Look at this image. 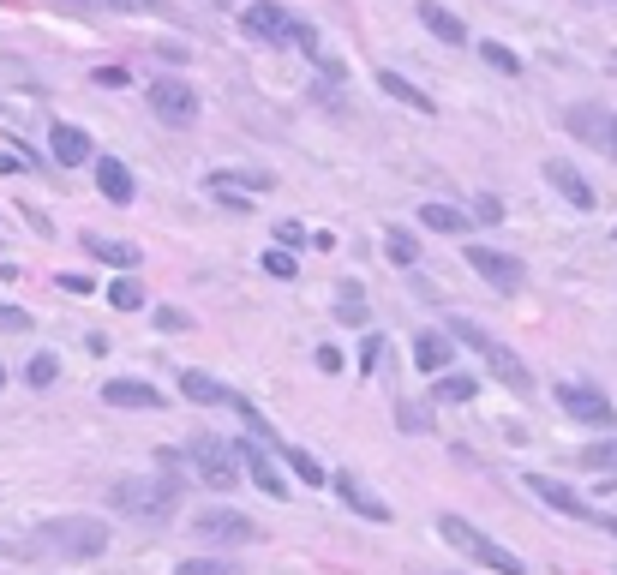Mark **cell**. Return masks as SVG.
I'll list each match as a JSON object with an SVG mask.
<instances>
[{"label": "cell", "mask_w": 617, "mask_h": 575, "mask_svg": "<svg viewBox=\"0 0 617 575\" xmlns=\"http://www.w3.org/2000/svg\"><path fill=\"white\" fill-rule=\"evenodd\" d=\"M180 492H186L180 468H162V474H132V480H114V486H108V504H114L120 516L162 522V516H174V510H180Z\"/></svg>", "instance_id": "cell-1"}, {"label": "cell", "mask_w": 617, "mask_h": 575, "mask_svg": "<svg viewBox=\"0 0 617 575\" xmlns=\"http://www.w3.org/2000/svg\"><path fill=\"white\" fill-rule=\"evenodd\" d=\"M30 546L54 552L66 564H90V558L108 552V522H96V516H48V522L30 528Z\"/></svg>", "instance_id": "cell-2"}, {"label": "cell", "mask_w": 617, "mask_h": 575, "mask_svg": "<svg viewBox=\"0 0 617 575\" xmlns=\"http://www.w3.org/2000/svg\"><path fill=\"white\" fill-rule=\"evenodd\" d=\"M438 540L444 546H456L468 564H486L492 575H528V564L510 552V546H498L492 534H480L474 522H462V516H438Z\"/></svg>", "instance_id": "cell-3"}, {"label": "cell", "mask_w": 617, "mask_h": 575, "mask_svg": "<svg viewBox=\"0 0 617 575\" xmlns=\"http://www.w3.org/2000/svg\"><path fill=\"white\" fill-rule=\"evenodd\" d=\"M450 342H462V348H474V354L486 360V372H492L498 384H510L516 396H528V390H534V372L522 366V354H516V348H504L498 336H486L480 324H456V330H450Z\"/></svg>", "instance_id": "cell-4"}, {"label": "cell", "mask_w": 617, "mask_h": 575, "mask_svg": "<svg viewBox=\"0 0 617 575\" xmlns=\"http://www.w3.org/2000/svg\"><path fill=\"white\" fill-rule=\"evenodd\" d=\"M186 462L198 468V480H204L210 492H234V480H240L234 444H228V438H216V432H192V444H186Z\"/></svg>", "instance_id": "cell-5"}, {"label": "cell", "mask_w": 617, "mask_h": 575, "mask_svg": "<svg viewBox=\"0 0 617 575\" xmlns=\"http://www.w3.org/2000/svg\"><path fill=\"white\" fill-rule=\"evenodd\" d=\"M558 408H564V420L594 426V432H612V426H617L612 396H600L594 384H558Z\"/></svg>", "instance_id": "cell-6"}, {"label": "cell", "mask_w": 617, "mask_h": 575, "mask_svg": "<svg viewBox=\"0 0 617 575\" xmlns=\"http://www.w3.org/2000/svg\"><path fill=\"white\" fill-rule=\"evenodd\" d=\"M192 534L198 540H216V546H252L264 528L252 522V516H240V510H228V504H216V510H204V516H192Z\"/></svg>", "instance_id": "cell-7"}, {"label": "cell", "mask_w": 617, "mask_h": 575, "mask_svg": "<svg viewBox=\"0 0 617 575\" xmlns=\"http://www.w3.org/2000/svg\"><path fill=\"white\" fill-rule=\"evenodd\" d=\"M240 24H246V36L276 42V48H288V42L300 36V18H294L288 6H276V0H252V6L240 12Z\"/></svg>", "instance_id": "cell-8"}, {"label": "cell", "mask_w": 617, "mask_h": 575, "mask_svg": "<svg viewBox=\"0 0 617 575\" xmlns=\"http://www.w3.org/2000/svg\"><path fill=\"white\" fill-rule=\"evenodd\" d=\"M150 114H156L162 126H192V120H198V90L180 84V78H156V84H150Z\"/></svg>", "instance_id": "cell-9"}, {"label": "cell", "mask_w": 617, "mask_h": 575, "mask_svg": "<svg viewBox=\"0 0 617 575\" xmlns=\"http://www.w3.org/2000/svg\"><path fill=\"white\" fill-rule=\"evenodd\" d=\"M468 270H474V276H486L498 294H516V288H522V276H528V270H522V258H516V252H498V246H468Z\"/></svg>", "instance_id": "cell-10"}, {"label": "cell", "mask_w": 617, "mask_h": 575, "mask_svg": "<svg viewBox=\"0 0 617 575\" xmlns=\"http://www.w3.org/2000/svg\"><path fill=\"white\" fill-rule=\"evenodd\" d=\"M528 492L546 504V510H558V516H570V522H600V510L582 498V492H570L564 480H552V474H528Z\"/></svg>", "instance_id": "cell-11"}, {"label": "cell", "mask_w": 617, "mask_h": 575, "mask_svg": "<svg viewBox=\"0 0 617 575\" xmlns=\"http://www.w3.org/2000/svg\"><path fill=\"white\" fill-rule=\"evenodd\" d=\"M234 462L246 468V480H252L264 498H288V480H282V468H276V456H270L264 444H252V438H246V444H234Z\"/></svg>", "instance_id": "cell-12"}, {"label": "cell", "mask_w": 617, "mask_h": 575, "mask_svg": "<svg viewBox=\"0 0 617 575\" xmlns=\"http://www.w3.org/2000/svg\"><path fill=\"white\" fill-rule=\"evenodd\" d=\"M564 126H570L582 144H594V150H612V138H617V114L600 108V102H576V108L564 114Z\"/></svg>", "instance_id": "cell-13"}, {"label": "cell", "mask_w": 617, "mask_h": 575, "mask_svg": "<svg viewBox=\"0 0 617 575\" xmlns=\"http://www.w3.org/2000/svg\"><path fill=\"white\" fill-rule=\"evenodd\" d=\"M330 480H336V492H342V504H348L354 516H366V522H378V528H384V522H396V516H390V504H384L378 492H366V480H360L354 468H336Z\"/></svg>", "instance_id": "cell-14"}, {"label": "cell", "mask_w": 617, "mask_h": 575, "mask_svg": "<svg viewBox=\"0 0 617 575\" xmlns=\"http://www.w3.org/2000/svg\"><path fill=\"white\" fill-rule=\"evenodd\" d=\"M48 150H54L60 168H84V162H90V132L72 126V120H54V126H48Z\"/></svg>", "instance_id": "cell-15"}, {"label": "cell", "mask_w": 617, "mask_h": 575, "mask_svg": "<svg viewBox=\"0 0 617 575\" xmlns=\"http://www.w3.org/2000/svg\"><path fill=\"white\" fill-rule=\"evenodd\" d=\"M102 402H108V408H144V414H150V408H162V390L144 384V378H108V384H102Z\"/></svg>", "instance_id": "cell-16"}, {"label": "cell", "mask_w": 617, "mask_h": 575, "mask_svg": "<svg viewBox=\"0 0 617 575\" xmlns=\"http://www.w3.org/2000/svg\"><path fill=\"white\" fill-rule=\"evenodd\" d=\"M90 162H96V192H102L108 204H132V192H138V186H132V168H126L120 156H90Z\"/></svg>", "instance_id": "cell-17"}, {"label": "cell", "mask_w": 617, "mask_h": 575, "mask_svg": "<svg viewBox=\"0 0 617 575\" xmlns=\"http://www.w3.org/2000/svg\"><path fill=\"white\" fill-rule=\"evenodd\" d=\"M180 396H186L192 408H228V396H234V390H228L222 378H210V372L186 366V372H180Z\"/></svg>", "instance_id": "cell-18"}, {"label": "cell", "mask_w": 617, "mask_h": 575, "mask_svg": "<svg viewBox=\"0 0 617 575\" xmlns=\"http://www.w3.org/2000/svg\"><path fill=\"white\" fill-rule=\"evenodd\" d=\"M546 180H552V186H558L576 210H594V204H600V198H594V186L582 180V168H570L564 156H552V162H546Z\"/></svg>", "instance_id": "cell-19"}, {"label": "cell", "mask_w": 617, "mask_h": 575, "mask_svg": "<svg viewBox=\"0 0 617 575\" xmlns=\"http://www.w3.org/2000/svg\"><path fill=\"white\" fill-rule=\"evenodd\" d=\"M450 360H456V342L444 336V330H426V336H414V366L420 372H450Z\"/></svg>", "instance_id": "cell-20"}, {"label": "cell", "mask_w": 617, "mask_h": 575, "mask_svg": "<svg viewBox=\"0 0 617 575\" xmlns=\"http://www.w3.org/2000/svg\"><path fill=\"white\" fill-rule=\"evenodd\" d=\"M420 24H426L438 42H450V48H462V42H468V24H462L450 6H438V0H420Z\"/></svg>", "instance_id": "cell-21"}, {"label": "cell", "mask_w": 617, "mask_h": 575, "mask_svg": "<svg viewBox=\"0 0 617 575\" xmlns=\"http://www.w3.org/2000/svg\"><path fill=\"white\" fill-rule=\"evenodd\" d=\"M84 252L96 258V264H114V270H138V246L132 240H108V234H84Z\"/></svg>", "instance_id": "cell-22"}, {"label": "cell", "mask_w": 617, "mask_h": 575, "mask_svg": "<svg viewBox=\"0 0 617 575\" xmlns=\"http://www.w3.org/2000/svg\"><path fill=\"white\" fill-rule=\"evenodd\" d=\"M474 396H480V384H474L468 372H438V378H432V402H438V408H462V402H474Z\"/></svg>", "instance_id": "cell-23"}, {"label": "cell", "mask_w": 617, "mask_h": 575, "mask_svg": "<svg viewBox=\"0 0 617 575\" xmlns=\"http://www.w3.org/2000/svg\"><path fill=\"white\" fill-rule=\"evenodd\" d=\"M378 90H384V96H396L402 108H420V114H438V102H432V96H426L420 84H408L402 72H378Z\"/></svg>", "instance_id": "cell-24"}, {"label": "cell", "mask_w": 617, "mask_h": 575, "mask_svg": "<svg viewBox=\"0 0 617 575\" xmlns=\"http://www.w3.org/2000/svg\"><path fill=\"white\" fill-rule=\"evenodd\" d=\"M276 456H282V462H288V468H294L306 486H324V480H330V468H324L312 450H300V444H276Z\"/></svg>", "instance_id": "cell-25"}, {"label": "cell", "mask_w": 617, "mask_h": 575, "mask_svg": "<svg viewBox=\"0 0 617 575\" xmlns=\"http://www.w3.org/2000/svg\"><path fill=\"white\" fill-rule=\"evenodd\" d=\"M420 228H432V234H462L468 216H462L456 204H420Z\"/></svg>", "instance_id": "cell-26"}, {"label": "cell", "mask_w": 617, "mask_h": 575, "mask_svg": "<svg viewBox=\"0 0 617 575\" xmlns=\"http://www.w3.org/2000/svg\"><path fill=\"white\" fill-rule=\"evenodd\" d=\"M384 252H390V264H402V270H414V264H420V246H414V234H408V228H384Z\"/></svg>", "instance_id": "cell-27"}, {"label": "cell", "mask_w": 617, "mask_h": 575, "mask_svg": "<svg viewBox=\"0 0 617 575\" xmlns=\"http://www.w3.org/2000/svg\"><path fill=\"white\" fill-rule=\"evenodd\" d=\"M108 306H114V312H138V306H144V282H138V276H114V282H108Z\"/></svg>", "instance_id": "cell-28"}, {"label": "cell", "mask_w": 617, "mask_h": 575, "mask_svg": "<svg viewBox=\"0 0 617 575\" xmlns=\"http://www.w3.org/2000/svg\"><path fill=\"white\" fill-rule=\"evenodd\" d=\"M336 312H342V324H372V318H366V294H360V282H342Z\"/></svg>", "instance_id": "cell-29"}, {"label": "cell", "mask_w": 617, "mask_h": 575, "mask_svg": "<svg viewBox=\"0 0 617 575\" xmlns=\"http://www.w3.org/2000/svg\"><path fill=\"white\" fill-rule=\"evenodd\" d=\"M54 378H60V360H54V354H30V360H24V384H30V390H48Z\"/></svg>", "instance_id": "cell-30"}, {"label": "cell", "mask_w": 617, "mask_h": 575, "mask_svg": "<svg viewBox=\"0 0 617 575\" xmlns=\"http://www.w3.org/2000/svg\"><path fill=\"white\" fill-rule=\"evenodd\" d=\"M480 60H486L492 72H504V78H516V72H522V54H510L504 42H480Z\"/></svg>", "instance_id": "cell-31"}, {"label": "cell", "mask_w": 617, "mask_h": 575, "mask_svg": "<svg viewBox=\"0 0 617 575\" xmlns=\"http://www.w3.org/2000/svg\"><path fill=\"white\" fill-rule=\"evenodd\" d=\"M174 575H246V570L228 564V558H186V564H174Z\"/></svg>", "instance_id": "cell-32"}, {"label": "cell", "mask_w": 617, "mask_h": 575, "mask_svg": "<svg viewBox=\"0 0 617 575\" xmlns=\"http://www.w3.org/2000/svg\"><path fill=\"white\" fill-rule=\"evenodd\" d=\"M264 276H276V282H294V276H300V264H294V252H282V246H270V252H264Z\"/></svg>", "instance_id": "cell-33"}, {"label": "cell", "mask_w": 617, "mask_h": 575, "mask_svg": "<svg viewBox=\"0 0 617 575\" xmlns=\"http://www.w3.org/2000/svg\"><path fill=\"white\" fill-rule=\"evenodd\" d=\"M582 468H600V474H617V438H606V444H588V450H582Z\"/></svg>", "instance_id": "cell-34"}, {"label": "cell", "mask_w": 617, "mask_h": 575, "mask_svg": "<svg viewBox=\"0 0 617 575\" xmlns=\"http://www.w3.org/2000/svg\"><path fill=\"white\" fill-rule=\"evenodd\" d=\"M156 330H162V336H180V330H192V318H186L180 306H156Z\"/></svg>", "instance_id": "cell-35"}, {"label": "cell", "mask_w": 617, "mask_h": 575, "mask_svg": "<svg viewBox=\"0 0 617 575\" xmlns=\"http://www.w3.org/2000/svg\"><path fill=\"white\" fill-rule=\"evenodd\" d=\"M30 324H36V318H30L24 306H6V300H0V330H6V336H18V330H30Z\"/></svg>", "instance_id": "cell-36"}, {"label": "cell", "mask_w": 617, "mask_h": 575, "mask_svg": "<svg viewBox=\"0 0 617 575\" xmlns=\"http://www.w3.org/2000/svg\"><path fill=\"white\" fill-rule=\"evenodd\" d=\"M276 240H282V252L306 246V222H276Z\"/></svg>", "instance_id": "cell-37"}, {"label": "cell", "mask_w": 617, "mask_h": 575, "mask_svg": "<svg viewBox=\"0 0 617 575\" xmlns=\"http://www.w3.org/2000/svg\"><path fill=\"white\" fill-rule=\"evenodd\" d=\"M96 84H102V90H120V84H132V72H126V66H96Z\"/></svg>", "instance_id": "cell-38"}, {"label": "cell", "mask_w": 617, "mask_h": 575, "mask_svg": "<svg viewBox=\"0 0 617 575\" xmlns=\"http://www.w3.org/2000/svg\"><path fill=\"white\" fill-rule=\"evenodd\" d=\"M60 288H66V294H96V276H78V270H60Z\"/></svg>", "instance_id": "cell-39"}, {"label": "cell", "mask_w": 617, "mask_h": 575, "mask_svg": "<svg viewBox=\"0 0 617 575\" xmlns=\"http://www.w3.org/2000/svg\"><path fill=\"white\" fill-rule=\"evenodd\" d=\"M378 360H384V336H366V342H360V372H372Z\"/></svg>", "instance_id": "cell-40"}, {"label": "cell", "mask_w": 617, "mask_h": 575, "mask_svg": "<svg viewBox=\"0 0 617 575\" xmlns=\"http://www.w3.org/2000/svg\"><path fill=\"white\" fill-rule=\"evenodd\" d=\"M396 426H402V432H426V426H432V420H426V414H420V408H396Z\"/></svg>", "instance_id": "cell-41"}, {"label": "cell", "mask_w": 617, "mask_h": 575, "mask_svg": "<svg viewBox=\"0 0 617 575\" xmlns=\"http://www.w3.org/2000/svg\"><path fill=\"white\" fill-rule=\"evenodd\" d=\"M318 372H342V348L324 342V348H318Z\"/></svg>", "instance_id": "cell-42"}, {"label": "cell", "mask_w": 617, "mask_h": 575, "mask_svg": "<svg viewBox=\"0 0 617 575\" xmlns=\"http://www.w3.org/2000/svg\"><path fill=\"white\" fill-rule=\"evenodd\" d=\"M474 216H480V222H498V216H504V204H498V198H480V204H474Z\"/></svg>", "instance_id": "cell-43"}, {"label": "cell", "mask_w": 617, "mask_h": 575, "mask_svg": "<svg viewBox=\"0 0 617 575\" xmlns=\"http://www.w3.org/2000/svg\"><path fill=\"white\" fill-rule=\"evenodd\" d=\"M108 6H120V12H150L156 0H108Z\"/></svg>", "instance_id": "cell-44"}, {"label": "cell", "mask_w": 617, "mask_h": 575, "mask_svg": "<svg viewBox=\"0 0 617 575\" xmlns=\"http://www.w3.org/2000/svg\"><path fill=\"white\" fill-rule=\"evenodd\" d=\"M24 168V156H0V174H18Z\"/></svg>", "instance_id": "cell-45"}, {"label": "cell", "mask_w": 617, "mask_h": 575, "mask_svg": "<svg viewBox=\"0 0 617 575\" xmlns=\"http://www.w3.org/2000/svg\"><path fill=\"white\" fill-rule=\"evenodd\" d=\"M60 6H72V12H90V6H96V0H60Z\"/></svg>", "instance_id": "cell-46"}, {"label": "cell", "mask_w": 617, "mask_h": 575, "mask_svg": "<svg viewBox=\"0 0 617 575\" xmlns=\"http://www.w3.org/2000/svg\"><path fill=\"white\" fill-rule=\"evenodd\" d=\"M594 528H606V534H617V516H600V522H594Z\"/></svg>", "instance_id": "cell-47"}, {"label": "cell", "mask_w": 617, "mask_h": 575, "mask_svg": "<svg viewBox=\"0 0 617 575\" xmlns=\"http://www.w3.org/2000/svg\"><path fill=\"white\" fill-rule=\"evenodd\" d=\"M0 558H18V546H12V540H0Z\"/></svg>", "instance_id": "cell-48"}, {"label": "cell", "mask_w": 617, "mask_h": 575, "mask_svg": "<svg viewBox=\"0 0 617 575\" xmlns=\"http://www.w3.org/2000/svg\"><path fill=\"white\" fill-rule=\"evenodd\" d=\"M606 156H617V138H612V150H606Z\"/></svg>", "instance_id": "cell-49"}, {"label": "cell", "mask_w": 617, "mask_h": 575, "mask_svg": "<svg viewBox=\"0 0 617 575\" xmlns=\"http://www.w3.org/2000/svg\"><path fill=\"white\" fill-rule=\"evenodd\" d=\"M0 384H6V366H0Z\"/></svg>", "instance_id": "cell-50"}]
</instances>
